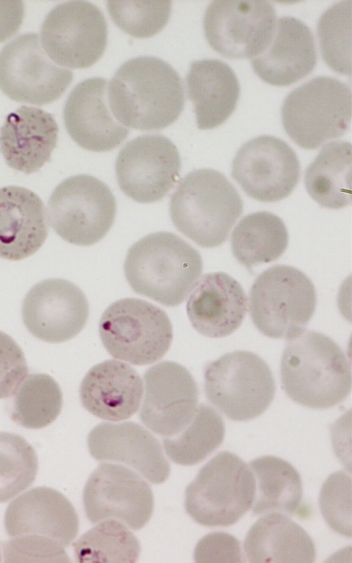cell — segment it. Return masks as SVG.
Here are the masks:
<instances>
[{
    "label": "cell",
    "mask_w": 352,
    "mask_h": 563,
    "mask_svg": "<svg viewBox=\"0 0 352 563\" xmlns=\"http://www.w3.org/2000/svg\"><path fill=\"white\" fill-rule=\"evenodd\" d=\"M99 333L111 356L134 365L159 360L173 340L168 315L161 308L133 298L120 299L106 309L100 320Z\"/></svg>",
    "instance_id": "9"
},
{
    "label": "cell",
    "mask_w": 352,
    "mask_h": 563,
    "mask_svg": "<svg viewBox=\"0 0 352 563\" xmlns=\"http://www.w3.org/2000/svg\"><path fill=\"white\" fill-rule=\"evenodd\" d=\"M38 467L36 453L19 434L0 432V503L29 487Z\"/></svg>",
    "instance_id": "35"
},
{
    "label": "cell",
    "mask_w": 352,
    "mask_h": 563,
    "mask_svg": "<svg viewBox=\"0 0 352 563\" xmlns=\"http://www.w3.org/2000/svg\"><path fill=\"white\" fill-rule=\"evenodd\" d=\"M317 63L314 35L303 22L283 16L266 48L251 59L255 74L274 86H289L308 76Z\"/></svg>",
    "instance_id": "22"
},
{
    "label": "cell",
    "mask_w": 352,
    "mask_h": 563,
    "mask_svg": "<svg viewBox=\"0 0 352 563\" xmlns=\"http://www.w3.org/2000/svg\"><path fill=\"white\" fill-rule=\"evenodd\" d=\"M28 373L21 347L11 336L0 331V399L13 395Z\"/></svg>",
    "instance_id": "40"
},
{
    "label": "cell",
    "mask_w": 352,
    "mask_h": 563,
    "mask_svg": "<svg viewBox=\"0 0 352 563\" xmlns=\"http://www.w3.org/2000/svg\"><path fill=\"white\" fill-rule=\"evenodd\" d=\"M289 235L275 214L260 211L244 217L234 228L231 248L235 258L248 269L277 260L286 250Z\"/></svg>",
    "instance_id": "31"
},
{
    "label": "cell",
    "mask_w": 352,
    "mask_h": 563,
    "mask_svg": "<svg viewBox=\"0 0 352 563\" xmlns=\"http://www.w3.org/2000/svg\"><path fill=\"white\" fill-rule=\"evenodd\" d=\"M5 562H69L64 547L49 538L20 536L1 543Z\"/></svg>",
    "instance_id": "39"
},
{
    "label": "cell",
    "mask_w": 352,
    "mask_h": 563,
    "mask_svg": "<svg viewBox=\"0 0 352 563\" xmlns=\"http://www.w3.org/2000/svg\"><path fill=\"white\" fill-rule=\"evenodd\" d=\"M186 304L194 329L208 338L234 332L248 311V298L241 284L225 272L204 275L197 281Z\"/></svg>",
    "instance_id": "23"
},
{
    "label": "cell",
    "mask_w": 352,
    "mask_h": 563,
    "mask_svg": "<svg viewBox=\"0 0 352 563\" xmlns=\"http://www.w3.org/2000/svg\"><path fill=\"white\" fill-rule=\"evenodd\" d=\"M309 278L285 265L272 266L254 280L250 291V315L256 328L272 339L291 340L302 333L316 307Z\"/></svg>",
    "instance_id": "6"
},
{
    "label": "cell",
    "mask_w": 352,
    "mask_h": 563,
    "mask_svg": "<svg viewBox=\"0 0 352 563\" xmlns=\"http://www.w3.org/2000/svg\"><path fill=\"white\" fill-rule=\"evenodd\" d=\"M188 97L199 129H212L226 122L234 111L240 85L233 69L217 59L193 61L186 77Z\"/></svg>",
    "instance_id": "27"
},
{
    "label": "cell",
    "mask_w": 352,
    "mask_h": 563,
    "mask_svg": "<svg viewBox=\"0 0 352 563\" xmlns=\"http://www.w3.org/2000/svg\"><path fill=\"white\" fill-rule=\"evenodd\" d=\"M181 168L176 146L160 134L142 135L129 141L115 163L120 188L142 203L162 199L174 187Z\"/></svg>",
    "instance_id": "14"
},
{
    "label": "cell",
    "mask_w": 352,
    "mask_h": 563,
    "mask_svg": "<svg viewBox=\"0 0 352 563\" xmlns=\"http://www.w3.org/2000/svg\"><path fill=\"white\" fill-rule=\"evenodd\" d=\"M107 87V81L103 78H87L73 88L65 103V129L72 139L87 151H111L118 146L129 133L111 111Z\"/></svg>",
    "instance_id": "19"
},
{
    "label": "cell",
    "mask_w": 352,
    "mask_h": 563,
    "mask_svg": "<svg viewBox=\"0 0 352 563\" xmlns=\"http://www.w3.org/2000/svg\"><path fill=\"white\" fill-rule=\"evenodd\" d=\"M305 186L320 206L338 210L351 203V144L331 142L324 145L307 168Z\"/></svg>",
    "instance_id": "29"
},
{
    "label": "cell",
    "mask_w": 352,
    "mask_h": 563,
    "mask_svg": "<svg viewBox=\"0 0 352 563\" xmlns=\"http://www.w3.org/2000/svg\"><path fill=\"white\" fill-rule=\"evenodd\" d=\"M1 561V553H0V562Z\"/></svg>",
    "instance_id": "43"
},
{
    "label": "cell",
    "mask_w": 352,
    "mask_h": 563,
    "mask_svg": "<svg viewBox=\"0 0 352 563\" xmlns=\"http://www.w3.org/2000/svg\"><path fill=\"white\" fill-rule=\"evenodd\" d=\"M243 201L221 173L194 170L182 178L170 200L175 227L198 245H222L242 214Z\"/></svg>",
    "instance_id": "4"
},
{
    "label": "cell",
    "mask_w": 352,
    "mask_h": 563,
    "mask_svg": "<svg viewBox=\"0 0 352 563\" xmlns=\"http://www.w3.org/2000/svg\"><path fill=\"white\" fill-rule=\"evenodd\" d=\"M281 120L287 134L297 145L316 149L349 129L351 87L334 78L315 77L287 96Z\"/></svg>",
    "instance_id": "5"
},
{
    "label": "cell",
    "mask_w": 352,
    "mask_h": 563,
    "mask_svg": "<svg viewBox=\"0 0 352 563\" xmlns=\"http://www.w3.org/2000/svg\"><path fill=\"white\" fill-rule=\"evenodd\" d=\"M114 23L139 38L155 36L166 26L171 14V1H108Z\"/></svg>",
    "instance_id": "37"
},
{
    "label": "cell",
    "mask_w": 352,
    "mask_h": 563,
    "mask_svg": "<svg viewBox=\"0 0 352 563\" xmlns=\"http://www.w3.org/2000/svg\"><path fill=\"white\" fill-rule=\"evenodd\" d=\"M13 395L9 408L10 418L26 428L47 426L57 418L62 409L60 388L47 374L29 375Z\"/></svg>",
    "instance_id": "33"
},
{
    "label": "cell",
    "mask_w": 352,
    "mask_h": 563,
    "mask_svg": "<svg viewBox=\"0 0 352 563\" xmlns=\"http://www.w3.org/2000/svg\"><path fill=\"white\" fill-rule=\"evenodd\" d=\"M207 399L231 420L246 421L262 415L276 393L267 363L248 351H234L210 362L204 370Z\"/></svg>",
    "instance_id": "8"
},
{
    "label": "cell",
    "mask_w": 352,
    "mask_h": 563,
    "mask_svg": "<svg viewBox=\"0 0 352 563\" xmlns=\"http://www.w3.org/2000/svg\"><path fill=\"white\" fill-rule=\"evenodd\" d=\"M320 512L336 532L351 538V477L344 471L329 476L318 498Z\"/></svg>",
    "instance_id": "38"
},
{
    "label": "cell",
    "mask_w": 352,
    "mask_h": 563,
    "mask_svg": "<svg viewBox=\"0 0 352 563\" xmlns=\"http://www.w3.org/2000/svg\"><path fill=\"white\" fill-rule=\"evenodd\" d=\"M203 269L199 252L175 234L144 236L128 250L124 271L133 290L166 307L181 304Z\"/></svg>",
    "instance_id": "3"
},
{
    "label": "cell",
    "mask_w": 352,
    "mask_h": 563,
    "mask_svg": "<svg viewBox=\"0 0 352 563\" xmlns=\"http://www.w3.org/2000/svg\"><path fill=\"white\" fill-rule=\"evenodd\" d=\"M276 23L275 10L266 1H213L203 19L208 43L228 59H252L261 54Z\"/></svg>",
    "instance_id": "13"
},
{
    "label": "cell",
    "mask_w": 352,
    "mask_h": 563,
    "mask_svg": "<svg viewBox=\"0 0 352 563\" xmlns=\"http://www.w3.org/2000/svg\"><path fill=\"white\" fill-rule=\"evenodd\" d=\"M87 445L96 460L124 463L152 483H162L169 476L170 464L159 441L136 423H101L89 432Z\"/></svg>",
    "instance_id": "21"
},
{
    "label": "cell",
    "mask_w": 352,
    "mask_h": 563,
    "mask_svg": "<svg viewBox=\"0 0 352 563\" xmlns=\"http://www.w3.org/2000/svg\"><path fill=\"white\" fill-rule=\"evenodd\" d=\"M47 209L57 234L72 244L89 246L100 241L112 227L116 201L103 181L91 175H78L55 188Z\"/></svg>",
    "instance_id": "10"
},
{
    "label": "cell",
    "mask_w": 352,
    "mask_h": 563,
    "mask_svg": "<svg viewBox=\"0 0 352 563\" xmlns=\"http://www.w3.org/2000/svg\"><path fill=\"white\" fill-rule=\"evenodd\" d=\"M242 553L239 541L232 535L223 531L210 533L197 542L194 560L196 562H241Z\"/></svg>",
    "instance_id": "41"
},
{
    "label": "cell",
    "mask_w": 352,
    "mask_h": 563,
    "mask_svg": "<svg viewBox=\"0 0 352 563\" xmlns=\"http://www.w3.org/2000/svg\"><path fill=\"white\" fill-rule=\"evenodd\" d=\"M300 176L294 149L283 140L261 135L244 143L232 164V177L250 197L275 202L288 197Z\"/></svg>",
    "instance_id": "15"
},
{
    "label": "cell",
    "mask_w": 352,
    "mask_h": 563,
    "mask_svg": "<svg viewBox=\"0 0 352 563\" xmlns=\"http://www.w3.org/2000/svg\"><path fill=\"white\" fill-rule=\"evenodd\" d=\"M321 54L334 71L351 75V1L329 7L317 24Z\"/></svg>",
    "instance_id": "36"
},
{
    "label": "cell",
    "mask_w": 352,
    "mask_h": 563,
    "mask_svg": "<svg viewBox=\"0 0 352 563\" xmlns=\"http://www.w3.org/2000/svg\"><path fill=\"white\" fill-rule=\"evenodd\" d=\"M255 488L254 475L246 463L232 452L222 451L187 486L185 509L201 525L229 527L251 508Z\"/></svg>",
    "instance_id": "7"
},
{
    "label": "cell",
    "mask_w": 352,
    "mask_h": 563,
    "mask_svg": "<svg viewBox=\"0 0 352 563\" xmlns=\"http://www.w3.org/2000/svg\"><path fill=\"white\" fill-rule=\"evenodd\" d=\"M73 79L43 49L35 33L21 34L0 52V89L10 99L44 105L58 99Z\"/></svg>",
    "instance_id": "12"
},
{
    "label": "cell",
    "mask_w": 352,
    "mask_h": 563,
    "mask_svg": "<svg viewBox=\"0 0 352 563\" xmlns=\"http://www.w3.org/2000/svg\"><path fill=\"white\" fill-rule=\"evenodd\" d=\"M8 535L38 536L67 547L76 537L79 521L69 500L58 491L36 487L8 505L4 516Z\"/></svg>",
    "instance_id": "20"
},
{
    "label": "cell",
    "mask_w": 352,
    "mask_h": 563,
    "mask_svg": "<svg viewBox=\"0 0 352 563\" xmlns=\"http://www.w3.org/2000/svg\"><path fill=\"white\" fill-rule=\"evenodd\" d=\"M82 501L91 522L116 519L133 530L144 527L154 507L152 489L140 476L124 466L106 463L89 476Z\"/></svg>",
    "instance_id": "16"
},
{
    "label": "cell",
    "mask_w": 352,
    "mask_h": 563,
    "mask_svg": "<svg viewBox=\"0 0 352 563\" xmlns=\"http://www.w3.org/2000/svg\"><path fill=\"white\" fill-rule=\"evenodd\" d=\"M23 16L22 1H0V43L8 40L19 30Z\"/></svg>",
    "instance_id": "42"
},
{
    "label": "cell",
    "mask_w": 352,
    "mask_h": 563,
    "mask_svg": "<svg viewBox=\"0 0 352 563\" xmlns=\"http://www.w3.org/2000/svg\"><path fill=\"white\" fill-rule=\"evenodd\" d=\"M255 480L251 507L254 515L280 513L292 515L300 508L302 484L295 467L274 456H263L249 463Z\"/></svg>",
    "instance_id": "30"
},
{
    "label": "cell",
    "mask_w": 352,
    "mask_h": 563,
    "mask_svg": "<svg viewBox=\"0 0 352 563\" xmlns=\"http://www.w3.org/2000/svg\"><path fill=\"white\" fill-rule=\"evenodd\" d=\"M142 379L129 365L106 360L93 366L80 387L83 407L97 417L117 421L131 417L142 397Z\"/></svg>",
    "instance_id": "26"
},
{
    "label": "cell",
    "mask_w": 352,
    "mask_h": 563,
    "mask_svg": "<svg viewBox=\"0 0 352 563\" xmlns=\"http://www.w3.org/2000/svg\"><path fill=\"white\" fill-rule=\"evenodd\" d=\"M89 305L82 290L60 278L43 280L26 294L22 305L23 323L35 338L47 342L69 340L83 329Z\"/></svg>",
    "instance_id": "18"
},
{
    "label": "cell",
    "mask_w": 352,
    "mask_h": 563,
    "mask_svg": "<svg viewBox=\"0 0 352 563\" xmlns=\"http://www.w3.org/2000/svg\"><path fill=\"white\" fill-rule=\"evenodd\" d=\"M48 234L43 201L20 186L0 188V258L19 261L38 251Z\"/></svg>",
    "instance_id": "25"
},
{
    "label": "cell",
    "mask_w": 352,
    "mask_h": 563,
    "mask_svg": "<svg viewBox=\"0 0 352 563\" xmlns=\"http://www.w3.org/2000/svg\"><path fill=\"white\" fill-rule=\"evenodd\" d=\"M79 562H134L140 545L124 525L105 520L87 531L73 544Z\"/></svg>",
    "instance_id": "34"
},
{
    "label": "cell",
    "mask_w": 352,
    "mask_h": 563,
    "mask_svg": "<svg viewBox=\"0 0 352 563\" xmlns=\"http://www.w3.org/2000/svg\"><path fill=\"white\" fill-rule=\"evenodd\" d=\"M107 25L101 10L85 1L54 7L41 29L43 49L56 64L72 69L94 65L107 45Z\"/></svg>",
    "instance_id": "11"
},
{
    "label": "cell",
    "mask_w": 352,
    "mask_h": 563,
    "mask_svg": "<svg viewBox=\"0 0 352 563\" xmlns=\"http://www.w3.org/2000/svg\"><path fill=\"white\" fill-rule=\"evenodd\" d=\"M250 562H314L315 544L305 529L280 513L265 514L249 529L243 543Z\"/></svg>",
    "instance_id": "28"
},
{
    "label": "cell",
    "mask_w": 352,
    "mask_h": 563,
    "mask_svg": "<svg viewBox=\"0 0 352 563\" xmlns=\"http://www.w3.org/2000/svg\"><path fill=\"white\" fill-rule=\"evenodd\" d=\"M111 111L123 126L160 131L182 113L185 92L182 78L164 60L138 56L123 63L108 85Z\"/></svg>",
    "instance_id": "1"
},
{
    "label": "cell",
    "mask_w": 352,
    "mask_h": 563,
    "mask_svg": "<svg viewBox=\"0 0 352 563\" xmlns=\"http://www.w3.org/2000/svg\"><path fill=\"white\" fill-rule=\"evenodd\" d=\"M141 421L155 433L172 437L182 431L197 408L199 391L190 373L181 364L165 361L144 375Z\"/></svg>",
    "instance_id": "17"
},
{
    "label": "cell",
    "mask_w": 352,
    "mask_h": 563,
    "mask_svg": "<svg viewBox=\"0 0 352 563\" xmlns=\"http://www.w3.org/2000/svg\"><path fill=\"white\" fill-rule=\"evenodd\" d=\"M282 388L296 403L327 409L342 402L351 390V363L331 338L307 330L288 340L280 361Z\"/></svg>",
    "instance_id": "2"
},
{
    "label": "cell",
    "mask_w": 352,
    "mask_h": 563,
    "mask_svg": "<svg viewBox=\"0 0 352 563\" xmlns=\"http://www.w3.org/2000/svg\"><path fill=\"white\" fill-rule=\"evenodd\" d=\"M58 133L51 113L22 106L8 114L0 129V152L10 168L29 175L50 160Z\"/></svg>",
    "instance_id": "24"
},
{
    "label": "cell",
    "mask_w": 352,
    "mask_h": 563,
    "mask_svg": "<svg viewBox=\"0 0 352 563\" xmlns=\"http://www.w3.org/2000/svg\"><path fill=\"white\" fill-rule=\"evenodd\" d=\"M225 426L220 415L206 404H199L185 428L163 440L166 455L174 463L192 465L204 460L222 443Z\"/></svg>",
    "instance_id": "32"
}]
</instances>
